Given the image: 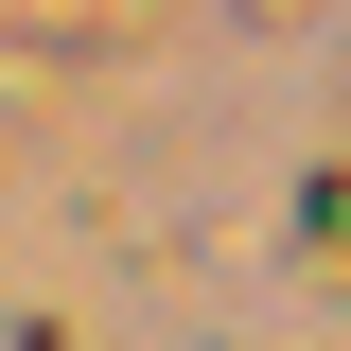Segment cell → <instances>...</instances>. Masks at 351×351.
Here are the masks:
<instances>
[{
	"instance_id": "1",
	"label": "cell",
	"mask_w": 351,
	"mask_h": 351,
	"mask_svg": "<svg viewBox=\"0 0 351 351\" xmlns=\"http://www.w3.org/2000/svg\"><path fill=\"white\" fill-rule=\"evenodd\" d=\"M316 263L351 281V176H316Z\"/></svg>"
}]
</instances>
